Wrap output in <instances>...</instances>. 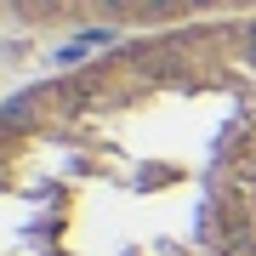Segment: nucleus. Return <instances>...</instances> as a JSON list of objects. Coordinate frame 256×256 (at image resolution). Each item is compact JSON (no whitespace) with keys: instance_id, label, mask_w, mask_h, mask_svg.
<instances>
[{"instance_id":"1","label":"nucleus","mask_w":256,"mask_h":256,"mask_svg":"<svg viewBox=\"0 0 256 256\" xmlns=\"http://www.w3.org/2000/svg\"><path fill=\"white\" fill-rule=\"evenodd\" d=\"M0 256H256V18L120 34L0 97Z\"/></svg>"},{"instance_id":"2","label":"nucleus","mask_w":256,"mask_h":256,"mask_svg":"<svg viewBox=\"0 0 256 256\" xmlns=\"http://www.w3.org/2000/svg\"><path fill=\"white\" fill-rule=\"evenodd\" d=\"M256 18V0H0V34H154Z\"/></svg>"}]
</instances>
